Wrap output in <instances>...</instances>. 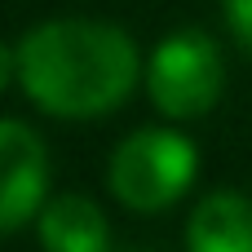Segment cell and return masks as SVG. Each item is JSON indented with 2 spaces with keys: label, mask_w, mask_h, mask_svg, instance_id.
Masks as SVG:
<instances>
[{
  "label": "cell",
  "mask_w": 252,
  "mask_h": 252,
  "mask_svg": "<svg viewBox=\"0 0 252 252\" xmlns=\"http://www.w3.org/2000/svg\"><path fill=\"white\" fill-rule=\"evenodd\" d=\"M44 252H111L106 213L89 195H58L35 217Z\"/></svg>",
  "instance_id": "cell-5"
},
{
  "label": "cell",
  "mask_w": 252,
  "mask_h": 252,
  "mask_svg": "<svg viewBox=\"0 0 252 252\" xmlns=\"http://www.w3.org/2000/svg\"><path fill=\"white\" fill-rule=\"evenodd\" d=\"M133 252H146V248H133Z\"/></svg>",
  "instance_id": "cell-9"
},
{
  "label": "cell",
  "mask_w": 252,
  "mask_h": 252,
  "mask_svg": "<svg viewBox=\"0 0 252 252\" xmlns=\"http://www.w3.org/2000/svg\"><path fill=\"white\" fill-rule=\"evenodd\" d=\"M18 75V49H9V44H0V89L9 84Z\"/></svg>",
  "instance_id": "cell-8"
},
{
  "label": "cell",
  "mask_w": 252,
  "mask_h": 252,
  "mask_svg": "<svg viewBox=\"0 0 252 252\" xmlns=\"http://www.w3.org/2000/svg\"><path fill=\"white\" fill-rule=\"evenodd\" d=\"M199 155L195 142L173 128H137L111 155V195L133 213H164L173 208L195 182Z\"/></svg>",
  "instance_id": "cell-2"
},
{
  "label": "cell",
  "mask_w": 252,
  "mask_h": 252,
  "mask_svg": "<svg viewBox=\"0 0 252 252\" xmlns=\"http://www.w3.org/2000/svg\"><path fill=\"white\" fill-rule=\"evenodd\" d=\"M49 190V151L22 120H0V235L40 217Z\"/></svg>",
  "instance_id": "cell-4"
},
{
  "label": "cell",
  "mask_w": 252,
  "mask_h": 252,
  "mask_svg": "<svg viewBox=\"0 0 252 252\" xmlns=\"http://www.w3.org/2000/svg\"><path fill=\"white\" fill-rule=\"evenodd\" d=\"M137 44L97 18H53L18 40L22 93L62 120H93L124 106L137 84Z\"/></svg>",
  "instance_id": "cell-1"
},
{
  "label": "cell",
  "mask_w": 252,
  "mask_h": 252,
  "mask_svg": "<svg viewBox=\"0 0 252 252\" xmlns=\"http://www.w3.org/2000/svg\"><path fill=\"white\" fill-rule=\"evenodd\" d=\"M226 22H230L235 40L252 53V0H226Z\"/></svg>",
  "instance_id": "cell-7"
},
{
  "label": "cell",
  "mask_w": 252,
  "mask_h": 252,
  "mask_svg": "<svg viewBox=\"0 0 252 252\" xmlns=\"http://www.w3.org/2000/svg\"><path fill=\"white\" fill-rule=\"evenodd\" d=\"M226 84L221 49L204 31H177L155 44L146 62V93L168 120H199L217 106Z\"/></svg>",
  "instance_id": "cell-3"
},
{
  "label": "cell",
  "mask_w": 252,
  "mask_h": 252,
  "mask_svg": "<svg viewBox=\"0 0 252 252\" xmlns=\"http://www.w3.org/2000/svg\"><path fill=\"white\" fill-rule=\"evenodd\" d=\"M186 252H252V199L239 190H213L186 221Z\"/></svg>",
  "instance_id": "cell-6"
}]
</instances>
